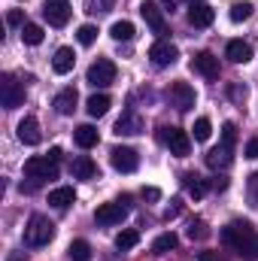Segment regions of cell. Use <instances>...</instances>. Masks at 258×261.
<instances>
[{"label": "cell", "instance_id": "cell-32", "mask_svg": "<svg viewBox=\"0 0 258 261\" xmlns=\"http://www.w3.org/2000/svg\"><path fill=\"white\" fill-rule=\"evenodd\" d=\"M176 243H179V237H176L173 231H167V234H161V237L152 243V249H155V252H170V249H176Z\"/></svg>", "mask_w": 258, "mask_h": 261}, {"label": "cell", "instance_id": "cell-13", "mask_svg": "<svg viewBox=\"0 0 258 261\" xmlns=\"http://www.w3.org/2000/svg\"><path fill=\"white\" fill-rule=\"evenodd\" d=\"M192 67L200 76H207V79H219V58L213 52H197L192 58Z\"/></svg>", "mask_w": 258, "mask_h": 261}, {"label": "cell", "instance_id": "cell-1", "mask_svg": "<svg viewBox=\"0 0 258 261\" xmlns=\"http://www.w3.org/2000/svg\"><path fill=\"white\" fill-rule=\"evenodd\" d=\"M55 237V225L46 216H31L28 228H24V243L28 246H46Z\"/></svg>", "mask_w": 258, "mask_h": 261}, {"label": "cell", "instance_id": "cell-6", "mask_svg": "<svg viewBox=\"0 0 258 261\" xmlns=\"http://www.w3.org/2000/svg\"><path fill=\"white\" fill-rule=\"evenodd\" d=\"M70 0H46L43 3V15H46V21L52 24V28H64L67 21H70Z\"/></svg>", "mask_w": 258, "mask_h": 261}, {"label": "cell", "instance_id": "cell-22", "mask_svg": "<svg viewBox=\"0 0 258 261\" xmlns=\"http://www.w3.org/2000/svg\"><path fill=\"white\" fill-rule=\"evenodd\" d=\"M73 176L76 179H91V176H97V164L88 155H79V158H73Z\"/></svg>", "mask_w": 258, "mask_h": 261}, {"label": "cell", "instance_id": "cell-7", "mask_svg": "<svg viewBox=\"0 0 258 261\" xmlns=\"http://www.w3.org/2000/svg\"><path fill=\"white\" fill-rule=\"evenodd\" d=\"M149 58H152V64H155V67H170V64H176L179 49H176L170 40H158V43H152Z\"/></svg>", "mask_w": 258, "mask_h": 261}, {"label": "cell", "instance_id": "cell-4", "mask_svg": "<svg viewBox=\"0 0 258 261\" xmlns=\"http://www.w3.org/2000/svg\"><path fill=\"white\" fill-rule=\"evenodd\" d=\"M140 15H143V21L152 28V34H158V40H164V34H167V21H164V9L158 6V3H140Z\"/></svg>", "mask_w": 258, "mask_h": 261}, {"label": "cell", "instance_id": "cell-39", "mask_svg": "<svg viewBox=\"0 0 258 261\" xmlns=\"http://www.w3.org/2000/svg\"><path fill=\"white\" fill-rule=\"evenodd\" d=\"M6 24H9V28H18V24H21V9H9Z\"/></svg>", "mask_w": 258, "mask_h": 261}, {"label": "cell", "instance_id": "cell-10", "mask_svg": "<svg viewBox=\"0 0 258 261\" xmlns=\"http://www.w3.org/2000/svg\"><path fill=\"white\" fill-rule=\"evenodd\" d=\"M164 143L170 146V155H176V158H186V155L192 152V137H189L183 128H167Z\"/></svg>", "mask_w": 258, "mask_h": 261}, {"label": "cell", "instance_id": "cell-20", "mask_svg": "<svg viewBox=\"0 0 258 261\" xmlns=\"http://www.w3.org/2000/svg\"><path fill=\"white\" fill-rule=\"evenodd\" d=\"M110 107H113L110 94H91V97L85 100V110H88V116H91V119L107 116V113H110Z\"/></svg>", "mask_w": 258, "mask_h": 261}, {"label": "cell", "instance_id": "cell-17", "mask_svg": "<svg viewBox=\"0 0 258 261\" xmlns=\"http://www.w3.org/2000/svg\"><path fill=\"white\" fill-rule=\"evenodd\" d=\"M140 130H143V119H140L134 110L122 113V119L116 122V134H119V137H122V134H125V137H134V134H140Z\"/></svg>", "mask_w": 258, "mask_h": 261}, {"label": "cell", "instance_id": "cell-33", "mask_svg": "<svg viewBox=\"0 0 258 261\" xmlns=\"http://www.w3.org/2000/svg\"><path fill=\"white\" fill-rule=\"evenodd\" d=\"M194 140H197V143H207V140H210V134H213V125H210V119H207V116H200V119H197V122H194Z\"/></svg>", "mask_w": 258, "mask_h": 261}, {"label": "cell", "instance_id": "cell-45", "mask_svg": "<svg viewBox=\"0 0 258 261\" xmlns=\"http://www.w3.org/2000/svg\"><path fill=\"white\" fill-rule=\"evenodd\" d=\"M49 158L58 164V161H61V149H58V146H55V149H49Z\"/></svg>", "mask_w": 258, "mask_h": 261}, {"label": "cell", "instance_id": "cell-30", "mask_svg": "<svg viewBox=\"0 0 258 261\" xmlns=\"http://www.w3.org/2000/svg\"><path fill=\"white\" fill-rule=\"evenodd\" d=\"M67 252H70V258L73 261H91V246H88L85 240H73Z\"/></svg>", "mask_w": 258, "mask_h": 261}, {"label": "cell", "instance_id": "cell-11", "mask_svg": "<svg viewBox=\"0 0 258 261\" xmlns=\"http://www.w3.org/2000/svg\"><path fill=\"white\" fill-rule=\"evenodd\" d=\"M170 100H173V107L179 113H189L194 107V100H197V94H194V88L189 82H173L170 85Z\"/></svg>", "mask_w": 258, "mask_h": 261}, {"label": "cell", "instance_id": "cell-38", "mask_svg": "<svg viewBox=\"0 0 258 261\" xmlns=\"http://www.w3.org/2000/svg\"><path fill=\"white\" fill-rule=\"evenodd\" d=\"M243 155H246V158H252V161L258 158V137H252V140L246 143V149H243Z\"/></svg>", "mask_w": 258, "mask_h": 261}, {"label": "cell", "instance_id": "cell-15", "mask_svg": "<svg viewBox=\"0 0 258 261\" xmlns=\"http://www.w3.org/2000/svg\"><path fill=\"white\" fill-rule=\"evenodd\" d=\"M225 55H228L234 64H249V61H252V46L243 43V40H231V43L225 46Z\"/></svg>", "mask_w": 258, "mask_h": 261}, {"label": "cell", "instance_id": "cell-3", "mask_svg": "<svg viewBox=\"0 0 258 261\" xmlns=\"http://www.w3.org/2000/svg\"><path fill=\"white\" fill-rule=\"evenodd\" d=\"M85 79H88V85H94V88H107V85L116 82V64H113L110 58H97L94 64L88 67Z\"/></svg>", "mask_w": 258, "mask_h": 261}, {"label": "cell", "instance_id": "cell-31", "mask_svg": "<svg viewBox=\"0 0 258 261\" xmlns=\"http://www.w3.org/2000/svg\"><path fill=\"white\" fill-rule=\"evenodd\" d=\"M228 15H231V21H237V24H240V21H246V18L252 15V3H246V0H237V3L231 6V12H228Z\"/></svg>", "mask_w": 258, "mask_h": 261}, {"label": "cell", "instance_id": "cell-25", "mask_svg": "<svg viewBox=\"0 0 258 261\" xmlns=\"http://www.w3.org/2000/svg\"><path fill=\"white\" fill-rule=\"evenodd\" d=\"M183 182H186V192L194 197V200H200V197L210 192V186H207V179H200V176H194V173H189V176H183Z\"/></svg>", "mask_w": 258, "mask_h": 261}, {"label": "cell", "instance_id": "cell-35", "mask_svg": "<svg viewBox=\"0 0 258 261\" xmlns=\"http://www.w3.org/2000/svg\"><path fill=\"white\" fill-rule=\"evenodd\" d=\"M234 143H237V125H234V122H225V125H222V146L234 149Z\"/></svg>", "mask_w": 258, "mask_h": 261}, {"label": "cell", "instance_id": "cell-37", "mask_svg": "<svg viewBox=\"0 0 258 261\" xmlns=\"http://www.w3.org/2000/svg\"><path fill=\"white\" fill-rule=\"evenodd\" d=\"M189 237H192V240H203V237H207V225H203V222H192Z\"/></svg>", "mask_w": 258, "mask_h": 261}, {"label": "cell", "instance_id": "cell-36", "mask_svg": "<svg viewBox=\"0 0 258 261\" xmlns=\"http://www.w3.org/2000/svg\"><path fill=\"white\" fill-rule=\"evenodd\" d=\"M113 9V0H85V12L97 15V12H110Z\"/></svg>", "mask_w": 258, "mask_h": 261}, {"label": "cell", "instance_id": "cell-41", "mask_svg": "<svg viewBox=\"0 0 258 261\" xmlns=\"http://www.w3.org/2000/svg\"><path fill=\"white\" fill-rule=\"evenodd\" d=\"M228 94H231L234 100H246V88H240V85H231V88H228Z\"/></svg>", "mask_w": 258, "mask_h": 261}, {"label": "cell", "instance_id": "cell-5", "mask_svg": "<svg viewBox=\"0 0 258 261\" xmlns=\"http://www.w3.org/2000/svg\"><path fill=\"white\" fill-rule=\"evenodd\" d=\"M255 231H252V225L249 222H231V225H225L222 228V243L228 246V249H234L237 252V246L243 243V240H249Z\"/></svg>", "mask_w": 258, "mask_h": 261}, {"label": "cell", "instance_id": "cell-8", "mask_svg": "<svg viewBox=\"0 0 258 261\" xmlns=\"http://www.w3.org/2000/svg\"><path fill=\"white\" fill-rule=\"evenodd\" d=\"M0 100H3L6 110H15V107L24 103V88H21L12 76H3V79H0Z\"/></svg>", "mask_w": 258, "mask_h": 261}, {"label": "cell", "instance_id": "cell-44", "mask_svg": "<svg viewBox=\"0 0 258 261\" xmlns=\"http://www.w3.org/2000/svg\"><path fill=\"white\" fill-rule=\"evenodd\" d=\"M197 261H219L216 252H197Z\"/></svg>", "mask_w": 258, "mask_h": 261}, {"label": "cell", "instance_id": "cell-18", "mask_svg": "<svg viewBox=\"0 0 258 261\" xmlns=\"http://www.w3.org/2000/svg\"><path fill=\"white\" fill-rule=\"evenodd\" d=\"M76 100H79L76 88H61V91L55 94V110H58L61 116H73V110H76Z\"/></svg>", "mask_w": 258, "mask_h": 261}, {"label": "cell", "instance_id": "cell-27", "mask_svg": "<svg viewBox=\"0 0 258 261\" xmlns=\"http://www.w3.org/2000/svg\"><path fill=\"white\" fill-rule=\"evenodd\" d=\"M110 37L119 40V43H128V40H134V24H131V21H116V24L110 28Z\"/></svg>", "mask_w": 258, "mask_h": 261}, {"label": "cell", "instance_id": "cell-23", "mask_svg": "<svg viewBox=\"0 0 258 261\" xmlns=\"http://www.w3.org/2000/svg\"><path fill=\"white\" fill-rule=\"evenodd\" d=\"M73 140H76V146L91 149V146H97L100 134H97V128H91V125H79V128L73 130Z\"/></svg>", "mask_w": 258, "mask_h": 261}, {"label": "cell", "instance_id": "cell-43", "mask_svg": "<svg viewBox=\"0 0 258 261\" xmlns=\"http://www.w3.org/2000/svg\"><path fill=\"white\" fill-rule=\"evenodd\" d=\"M143 197H146V200H158V197H161V192L149 186V189H143Z\"/></svg>", "mask_w": 258, "mask_h": 261}, {"label": "cell", "instance_id": "cell-2", "mask_svg": "<svg viewBox=\"0 0 258 261\" xmlns=\"http://www.w3.org/2000/svg\"><path fill=\"white\" fill-rule=\"evenodd\" d=\"M24 176H31V179H37V182H43V179H58V164L46 155H34V158H28L24 161Z\"/></svg>", "mask_w": 258, "mask_h": 261}, {"label": "cell", "instance_id": "cell-16", "mask_svg": "<svg viewBox=\"0 0 258 261\" xmlns=\"http://www.w3.org/2000/svg\"><path fill=\"white\" fill-rule=\"evenodd\" d=\"M213 18H216V12L207 3H192V9H189V24L192 28H210Z\"/></svg>", "mask_w": 258, "mask_h": 261}, {"label": "cell", "instance_id": "cell-46", "mask_svg": "<svg viewBox=\"0 0 258 261\" xmlns=\"http://www.w3.org/2000/svg\"><path fill=\"white\" fill-rule=\"evenodd\" d=\"M192 3H200V0H192Z\"/></svg>", "mask_w": 258, "mask_h": 261}, {"label": "cell", "instance_id": "cell-9", "mask_svg": "<svg viewBox=\"0 0 258 261\" xmlns=\"http://www.w3.org/2000/svg\"><path fill=\"white\" fill-rule=\"evenodd\" d=\"M110 161H113V167L119 170V173H134L137 167H140V155L128 149V146H116L113 152H110Z\"/></svg>", "mask_w": 258, "mask_h": 261}, {"label": "cell", "instance_id": "cell-19", "mask_svg": "<svg viewBox=\"0 0 258 261\" xmlns=\"http://www.w3.org/2000/svg\"><path fill=\"white\" fill-rule=\"evenodd\" d=\"M73 64H76L73 49H70V46H61V49L55 52V58H52V70H55L58 76H64V73H70V70H73Z\"/></svg>", "mask_w": 258, "mask_h": 261}, {"label": "cell", "instance_id": "cell-40", "mask_svg": "<svg viewBox=\"0 0 258 261\" xmlns=\"http://www.w3.org/2000/svg\"><path fill=\"white\" fill-rule=\"evenodd\" d=\"M249 200H252V206H258V173L249 179Z\"/></svg>", "mask_w": 258, "mask_h": 261}, {"label": "cell", "instance_id": "cell-34", "mask_svg": "<svg viewBox=\"0 0 258 261\" xmlns=\"http://www.w3.org/2000/svg\"><path fill=\"white\" fill-rule=\"evenodd\" d=\"M76 40H79L82 46H91V43L97 40V28H94V24H82V28L76 31Z\"/></svg>", "mask_w": 258, "mask_h": 261}, {"label": "cell", "instance_id": "cell-26", "mask_svg": "<svg viewBox=\"0 0 258 261\" xmlns=\"http://www.w3.org/2000/svg\"><path fill=\"white\" fill-rule=\"evenodd\" d=\"M43 37H46V34H43L40 24H34V21H24V24H21V40H24L28 46H40Z\"/></svg>", "mask_w": 258, "mask_h": 261}, {"label": "cell", "instance_id": "cell-29", "mask_svg": "<svg viewBox=\"0 0 258 261\" xmlns=\"http://www.w3.org/2000/svg\"><path fill=\"white\" fill-rule=\"evenodd\" d=\"M140 243V234L134 231V228H125L119 237H116V249H122V252H128V249H134Z\"/></svg>", "mask_w": 258, "mask_h": 261}, {"label": "cell", "instance_id": "cell-42", "mask_svg": "<svg viewBox=\"0 0 258 261\" xmlns=\"http://www.w3.org/2000/svg\"><path fill=\"white\" fill-rule=\"evenodd\" d=\"M176 216H179V200H173V206H167V210H164V219H167V222H170V219H176Z\"/></svg>", "mask_w": 258, "mask_h": 261}, {"label": "cell", "instance_id": "cell-28", "mask_svg": "<svg viewBox=\"0 0 258 261\" xmlns=\"http://www.w3.org/2000/svg\"><path fill=\"white\" fill-rule=\"evenodd\" d=\"M237 255L243 261H255L258 258V234H252L249 240H243L240 246H237Z\"/></svg>", "mask_w": 258, "mask_h": 261}, {"label": "cell", "instance_id": "cell-24", "mask_svg": "<svg viewBox=\"0 0 258 261\" xmlns=\"http://www.w3.org/2000/svg\"><path fill=\"white\" fill-rule=\"evenodd\" d=\"M73 200H76V192H73L70 186H61V189H52V192H49V203H52L55 210H67Z\"/></svg>", "mask_w": 258, "mask_h": 261}, {"label": "cell", "instance_id": "cell-14", "mask_svg": "<svg viewBox=\"0 0 258 261\" xmlns=\"http://www.w3.org/2000/svg\"><path fill=\"white\" fill-rule=\"evenodd\" d=\"M40 122L34 119V116H24L21 122H18V140L24 143V146H37L40 143Z\"/></svg>", "mask_w": 258, "mask_h": 261}, {"label": "cell", "instance_id": "cell-21", "mask_svg": "<svg viewBox=\"0 0 258 261\" xmlns=\"http://www.w3.org/2000/svg\"><path fill=\"white\" fill-rule=\"evenodd\" d=\"M231 152H234V149H228V146H216V149L207 152V164H210L213 170H225V167L231 164Z\"/></svg>", "mask_w": 258, "mask_h": 261}, {"label": "cell", "instance_id": "cell-12", "mask_svg": "<svg viewBox=\"0 0 258 261\" xmlns=\"http://www.w3.org/2000/svg\"><path fill=\"white\" fill-rule=\"evenodd\" d=\"M125 216H128V206H122V203H100L94 210L97 225H122Z\"/></svg>", "mask_w": 258, "mask_h": 261}]
</instances>
